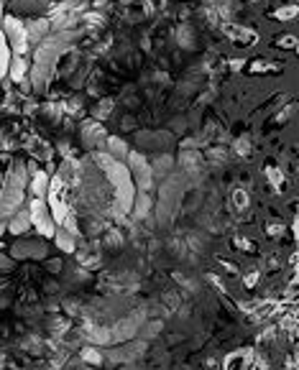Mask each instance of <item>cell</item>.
Masks as SVG:
<instances>
[{
  "mask_svg": "<svg viewBox=\"0 0 299 370\" xmlns=\"http://www.w3.org/2000/svg\"><path fill=\"white\" fill-rule=\"evenodd\" d=\"M3 34H6V39H8V44L16 49V54H26L29 51V36H26V26H23V21L18 18V16H8L6 21H3Z\"/></svg>",
  "mask_w": 299,
  "mask_h": 370,
  "instance_id": "cell-2",
  "label": "cell"
},
{
  "mask_svg": "<svg viewBox=\"0 0 299 370\" xmlns=\"http://www.w3.org/2000/svg\"><path fill=\"white\" fill-rule=\"evenodd\" d=\"M54 238H57V245H59L64 253H74V250H77V245H74V235L67 233L64 227H57V230H54Z\"/></svg>",
  "mask_w": 299,
  "mask_h": 370,
  "instance_id": "cell-10",
  "label": "cell"
},
{
  "mask_svg": "<svg viewBox=\"0 0 299 370\" xmlns=\"http://www.w3.org/2000/svg\"><path fill=\"white\" fill-rule=\"evenodd\" d=\"M13 235H23L29 227H31V215H29V210H16L13 212V217H11V222L6 225Z\"/></svg>",
  "mask_w": 299,
  "mask_h": 370,
  "instance_id": "cell-6",
  "label": "cell"
},
{
  "mask_svg": "<svg viewBox=\"0 0 299 370\" xmlns=\"http://www.w3.org/2000/svg\"><path fill=\"white\" fill-rule=\"evenodd\" d=\"M113 105H115V102H113L110 97H107V100H100V105L95 107V120H105V118L113 112Z\"/></svg>",
  "mask_w": 299,
  "mask_h": 370,
  "instance_id": "cell-13",
  "label": "cell"
},
{
  "mask_svg": "<svg viewBox=\"0 0 299 370\" xmlns=\"http://www.w3.org/2000/svg\"><path fill=\"white\" fill-rule=\"evenodd\" d=\"M3 230H6V225H3V222H0V235H3Z\"/></svg>",
  "mask_w": 299,
  "mask_h": 370,
  "instance_id": "cell-19",
  "label": "cell"
},
{
  "mask_svg": "<svg viewBox=\"0 0 299 370\" xmlns=\"http://www.w3.org/2000/svg\"><path fill=\"white\" fill-rule=\"evenodd\" d=\"M276 44H279V46L284 44V46H289V49H296V39H294V36H284V39H279Z\"/></svg>",
  "mask_w": 299,
  "mask_h": 370,
  "instance_id": "cell-16",
  "label": "cell"
},
{
  "mask_svg": "<svg viewBox=\"0 0 299 370\" xmlns=\"http://www.w3.org/2000/svg\"><path fill=\"white\" fill-rule=\"evenodd\" d=\"M246 362H248V352H235V355L228 357V362H225L228 367L225 370H243Z\"/></svg>",
  "mask_w": 299,
  "mask_h": 370,
  "instance_id": "cell-12",
  "label": "cell"
},
{
  "mask_svg": "<svg viewBox=\"0 0 299 370\" xmlns=\"http://www.w3.org/2000/svg\"><path fill=\"white\" fill-rule=\"evenodd\" d=\"M102 352L100 350H95V347H82V360L85 362H92V365H100L102 362Z\"/></svg>",
  "mask_w": 299,
  "mask_h": 370,
  "instance_id": "cell-14",
  "label": "cell"
},
{
  "mask_svg": "<svg viewBox=\"0 0 299 370\" xmlns=\"http://www.w3.org/2000/svg\"><path fill=\"white\" fill-rule=\"evenodd\" d=\"M151 197H148V192H138V194H133V215L135 217H146L148 215V210H151Z\"/></svg>",
  "mask_w": 299,
  "mask_h": 370,
  "instance_id": "cell-8",
  "label": "cell"
},
{
  "mask_svg": "<svg viewBox=\"0 0 299 370\" xmlns=\"http://www.w3.org/2000/svg\"><path fill=\"white\" fill-rule=\"evenodd\" d=\"M235 151L238 153H248V135H243V138L235 140Z\"/></svg>",
  "mask_w": 299,
  "mask_h": 370,
  "instance_id": "cell-15",
  "label": "cell"
},
{
  "mask_svg": "<svg viewBox=\"0 0 299 370\" xmlns=\"http://www.w3.org/2000/svg\"><path fill=\"white\" fill-rule=\"evenodd\" d=\"M29 215H31V222L36 225V230H39L41 235H46V238L54 235L57 222H54V217H51L49 205L44 202V197H34V202H31V207H29Z\"/></svg>",
  "mask_w": 299,
  "mask_h": 370,
  "instance_id": "cell-1",
  "label": "cell"
},
{
  "mask_svg": "<svg viewBox=\"0 0 299 370\" xmlns=\"http://www.w3.org/2000/svg\"><path fill=\"white\" fill-rule=\"evenodd\" d=\"M128 161H130V174L135 179V189L148 192L151 189V181H154V168L148 166V161L141 153H128Z\"/></svg>",
  "mask_w": 299,
  "mask_h": 370,
  "instance_id": "cell-3",
  "label": "cell"
},
{
  "mask_svg": "<svg viewBox=\"0 0 299 370\" xmlns=\"http://www.w3.org/2000/svg\"><path fill=\"white\" fill-rule=\"evenodd\" d=\"M13 268V261L6 258V255H0V271H11Z\"/></svg>",
  "mask_w": 299,
  "mask_h": 370,
  "instance_id": "cell-17",
  "label": "cell"
},
{
  "mask_svg": "<svg viewBox=\"0 0 299 370\" xmlns=\"http://www.w3.org/2000/svg\"><path fill=\"white\" fill-rule=\"evenodd\" d=\"M62 268V261H49V271H59Z\"/></svg>",
  "mask_w": 299,
  "mask_h": 370,
  "instance_id": "cell-18",
  "label": "cell"
},
{
  "mask_svg": "<svg viewBox=\"0 0 299 370\" xmlns=\"http://www.w3.org/2000/svg\"><path fill=\"white\" fill-rule=\"evenodd\" d=\"M141 350H143V345L138 342V345H133V347H118V350L107 352V357H110V360H115V362H125V360H130L133 355H138Z\"/></svg>",
  "mask_w": 299,
  "mask_h": 370,
  "instance_id": "cell-11",
  "label": "cell"
},
{
  "mask_svg": "<svg viewBox=\"0 0 299 370\" xmlns=\"http://www.w3.org/2000/svg\"><path fill=\"white\" fill-rule=\"evenodd\" d=\"M82 143L87 146V148H97V143L105 138V130H102V125L92 118V120H85L82 123Z\"/></svg>",
  "mask_w": 299,
  "mask_h": 370,
  "instance_id": "cell-4",
  "label": "cell"
},
{
  "mask_svg": "<svg viewBox=\"0 0 299 370\" xmlns=\"http://www.w3.org/2000/svg\"><path fill=\"white\" fill-rule=\"evenodd\" d=\"M31 192H34V197H46V192H49V176L41 171V168H36V166H31Z\"/></svg>",
  "mask_w": 299,
  "mask_h": 370,
  "instance_id": "cell-5",
  "label": "cell"
},
{
  "mask_svg": "<svg viewBox=\"0 0 299 370\" xmlns=\"http://www.w3.org/2000/svg\"><path fill=\"white\" fill-rule=\"evenodd\" d=\"M0 18H3V3H0Z\"/></svg>",
  "mask_w": 299,
  "mask_h": 370,
  "instance_id": "cell-20",
  "label": "cell"
},
{
  "mask_svg": "<svg viewBox=\"0 0 299 370\" xmlns=\"http://www.w3.org/2000/svg\"><path fill=\"white\" fill-rule=\"evenodd\" d=\"M105 146H107V153H110L115 161H125V158H128V143H125L123 138L110 135V138L105 140Z\"/></svg>",
  "mask_w": 299,
  "mask_h": 370,
  "instance_id": "cell-7",
  "label": "cell"
},
{
  "mask_svg": "<svg viewBox=\"0 0 299 370\" xmlns=\"http://www.w3.org/2000/svg\"><path fill=\"white\" fill-rule=\"evenodd\" d=\"M8 74H11L13 82H23V77H26V62H23L21 54H16V56L8 62Z\"/></svg>",
  "mask_w": 299,
  "mask_h": 370,
  "instance_id": "cell-9",
  "label": "cell"
}]
</instances>
